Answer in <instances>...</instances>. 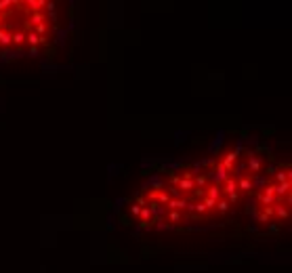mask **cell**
Wrapping results in <instances>:
<instances>
[{
	"mask_svg": "<svg viewBox=\"0 0 292 273\" xmlns=\"http://www.w3.org/2000/svg\"><path fill=\"white\" fill-rule=\"evenodd\" d=\"M8 42H11V36H8L6 32L0 30V44H8Z\"/></svg>",
	"mask_w": 292,
	"mask_h": 273,
	"instance_id": "6da1fadb",
	"label": "cell"
},
{
	"mask_svg": "<svg viewBox=\"0 0 292 273\" xmlns=\"http://www.w3.org/2000/svg\"><path fill=\"white\" fill-rule=\"evenodd\" d=\"M32 23H36V25L42 23V15L38 13V11H34V15H32Z\"/></svg>",
	"mask_w": 292,
	"mask_h": 273,
	"instance_id": "7a4b0ae2",
	"label": "cell"
},
{
	"mask_svg": "<svg viewBox=\"0 0 292 273\" xmlns=\"http://www.w3.org/2000/svg\"><path fill=\"white\" fill-rule=\"evenodd\" d=\"M28 40H30V44H38V42H40V38H38L36 34H32V32L28 34Z\"/></svg>",
	"mask_w": 292,
	"mask_h": 273,
	"instance_id": "3957f363",
	"label": "cell"
},
{
	"mask_svg": "<svg viewBox=\"0 0 292 273\" xmlns=\"http://www.w3.org/2000/svg\"><path fill=\"white\" fill-rule=\"evenodd\" d=\"M36 30H38L40 34H44V30H46V27H44V23H38V25H36Z\"/></svg>",
	"mask_w": 292,
	"mask_h": 273,
	"instance_id": "277c9868",
	"label": "cell"
}]
</instances>
